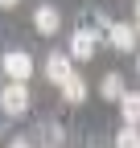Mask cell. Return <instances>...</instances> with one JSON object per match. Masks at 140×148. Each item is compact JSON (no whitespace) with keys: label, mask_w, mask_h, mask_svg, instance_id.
Masks as SVG:
<instances>
[{"label":"cell","mask_w":140,"mask_h":148,"mask_svg":"<svg viewBox=\"0 0 140 148\" xmlns=\"http://www.w3.org/2000/svg\"><path fill=\"white\" fill-rule=\"evenodd\" d=\"M136 74H140V49H136Z\"/></svg>","instance_id":"5bb4252c"},{"label":"cell","mask_w":140,"mask_h":148,"mask_svg":"<svg viewBox=\"0 0 140 148\" xmlns=\"http://www.w3.org/2000/svg\"><path fill=\"white\" fill-rule=\"evenodd\" d=\"M115 148H140V127L124 123V127L115 132Z\"/></svg>","instance_id":"30bf717a"},{"label":"cell","mask_w":140,"mask_h":148,"mask_svg":"<svg viewBox=\"0 0 140 148\" xmlns=\"http://www.w3.org/2000/svg\"><path fill=\"white\" fill-rule=\"evenodd\" d=\"M0 111L4 115H25L29 111V82H8L0 90Z\"/></svg>","instance_id":"7a4b0ae2"},{"label":"cell","mask_w":140,"mask_h":148,"mask_svg":"<svg viewBox=\"0 0 140 148\" xmlns=\"http://www.w3.org/2000/svg\"><path fill=\"white\" fill-rule=\"evenodd\" d=\"M8 148H33V144H29V136H16V140H8Z\"/></svg>","instance_id":"8fae6325"},{"label":"cell","mask_w":140,"mask_h":148,"mask_svg":"<svg viewBox=\"0 0 140 148\" xmlns=\"http://www.w3.org/2000/svg\"><path fill=\"white\" fill-rule=\"evenodd\" d=\"M99 95H103V99H111V103H119V99L128 95V86H124V78H119V74L111 70V74H103V82H99Z\"/></svg>","instance_id":"52a82bcc"},{"label":"cell","mask_w":140,"mask_h":148,"mask_svg":"<svg viewBox=\"0 0 140 148\" xmlns=\"http://www.w3.org/2000/svg\"><path fill=\"white\" fill-rule=\"evenodd\" d=\"M45 78L54 82V86H66L70 78H74V58L62 53V49H54V53L45 58Z\"/></svg>","instance_id":"3957f363"},{"label":"cell","mask_w":140,"mask_h":148,"mask_svg":"<svg viewBox=\"0 0 140 148\" xmlns=\"http://www.w3.org/2000/svg\"><path fill=\"white\" fill-rule=\"evenodd\" d=\"M12 4H16V0H0V8H12Z\"/></svg>","instance_id":"4fadbf2b"},{"label":"cell","mask_w":140,"mask_h":148,"mask_svg":"<svg viewBox=\"0 0 140 148\" xmlns=\"http://www.w3.org/2000/svg\"><path fill=\"white\" fill-rule=\"evenodd\" d=\"M33 29H37L41 37H54L62 29V12L54 4H37V8H33Z\"/></svg>","instance_id":"5b68a950"},{"label":"cell","mask_w":140,"mask_h":148,"mask_svg":"<svg viewBox=\"0 0 140 148\" xmlns=\"http://www.w3.org/2000/svg\"><path fill=\"white\" fill-rule=\"evenodd\" d=\"M0 70L8 74V82H29L33 78V58L25 49H8L4 58H0Z\"/></svg>","instance_id":"6da1fadb"},{"label":"cell","mask_w":140,"mask_h":148,"mask_svg":"<svg viewBox=\"0 0 140 148\" xmlns=\"http://www.w3.org/2000/svg\"><path fill=\"white\" fill-rule=\"evenodd\" d=\"M107 41H111V49H119V53H132V49H136V25H128V21H111Z\"/></svg>","instance_id":"8992f818"},{"label":"cell","mask_w":140,"mask_h":148,"mask_svg":"<svg viewBox=\"0 0 140 148\" xmlns=\"http://www.w3.org/2000/svg\"><path fill=\"white\" fill-rule=\"evenodd\" d=\"M119 115H124V123H140V90H128L124 99H119Z\"/></svg>","instance_id":"ba28073f"},{"label":"cell","mask_w":140,"mask_h":148,"mask_svg":"<svg viewBox=\"0 0 140 148\" xmlns=\"http://www.w3.org/2000/svg\"><path fill=\"white\" fill-rule=\"evenodd\" d=\"M62 99H66V103H82V99H86V78H82V74H74V78L62 86Z\"/></svg>","instance_id":"9c48e42d"},{"label":"cell","mask_w":140,"mask_h":148,"mask_svg":"<svg viewBox=\"0 0 140 148\" xmlns=\"http://www.w3.org/2000/svg\"><path fill=\"white\" fill-rule=\"evenodd\" d=\"M95 45H99V33L95 29H74V33H70V58H74V62L95 58Z\"/></svg>","instance_id":"277c9868"},{"label":"cell","mask_w":140,"mask_h":148,"mask_svg":"<svg viewBox=\"0 0 140 148\" xmlns=\"http://www.w3.org/2000/svg\"><path fill=\"white\" fill-rule=\"evenodd\" d=\"M132 25H136V33H140V0H136V21H132Z\"/></svg>","instance_id":"7c38bea8"}]
</instances>
